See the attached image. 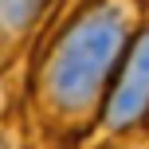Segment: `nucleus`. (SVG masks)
<instances>
[{"label": "nucleus", "instance_id": "f257e3e1", "mask_svg": "<svg viewBox=\"0 0 149 149\" xmlns=\"http://www.w3.org/2000/svg\"><path fill=\"white\" fill-rule=\"evenodd\" d=\"M134 39L126 0H94L79 12L47 47L36 71L39 110L55 122H82L106 102L114 74H118L126 47Z\"/></svg>", "mask_w": 149, "mask_h": 149}, {"label": "nucleus", "instance_id": "f03ea898", "mask_svg": "<svg viewBox=\"0 0 149 149\" xmlns=\"http://www.w3.org/2000/svg\"><path fill=\"white\" fill-rule=\"evenodd\" d=\"M149 114V28L134 31L118 74L102 102L106 130H130Z\"/></svg>", "mask_w": 149, "mask_h": 149}, {"label": "nucleus", "instance_id": "7ed1b4c3", "mask_svg": "<svg viewBox=\"0 0 149 149\" xmlns=\"http://www.w3.org/2000/svg\"><path fill=\"white\" fill-rule=\"evenodd\" d=\"M47 0H0V63L16 55V47L31 36Z\"/></svg>", "mask_w": 149, "mask_h": 149}, {"label": "nucleus", "instance_id": "20e7f679", "mask_svg": "<svg viewBox=\"0 0 149 149\" xmlns=\"http://www.w3.org/2000/svg\"><path fill=\"white\" fill-rule=\"evenodd\" d=\"M0 149H4V141H0Z\"/></svg>", "mask_w": 149, "mask_h": 149}]
</instances>
